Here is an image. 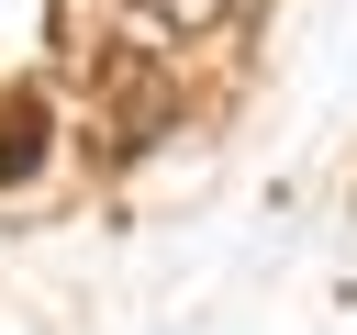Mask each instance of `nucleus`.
Segmentation results:
<instances>
[{
  "label": "nucleus",
  "instance_id": "nucleus-1",
  "mask_svg": "<svg viewBox=\"0 0 357 335\" xmlns=\"http://www.w3.org/2000/svg\"><path fill=\"white\" fill-rule=\"evenodd\" d=\"M45 156H56V112H45V89H11V100H0V190H33Z\"/></svg>",
  "mask_w": 357,
  "mask_h": 335
},
{
  "label": "nucleus",
  "instance_id": "nucleus-2",
  "mask_svg": "<svg viewBox=\"0 0 357 335\" xmlns=\"http://www.w3.org/2000/svg\"><path fill=\"white\" fill-rule=\"evenodd\" d=\"M112 89H123V112H112V145H145V134L167 123V78H145V67H112Z\"/></svg>",
  "mask_w": 357,
  "mask_h": 335
},
{
  "label": "nucleus",
  "instance_id": "nucleus-3",
  "mask_svg": "<svg viewBox=\"0 0 357 335\" xmlns=\"http://www.w3.org/2000/svg\"><path fill=\"white\" fill-rule=\"evenodd\" d=\"M134 11H145V22H212L223 0H134Z\"/></svg>",
  "mask_w": 357,
  "mask_h": 335
}]
</instances>
